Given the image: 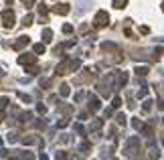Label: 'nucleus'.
Returning <instances> with one entry per match:
<instances>
[{
	"instance_id": "nucleus-16",
	"label": "nucleus",
	"mask_w": 164,
	"mask_h": 160,
	"mask_svg": "<svg viewBox=\"0 0 164 160\" xmlns=\"http://www.w3.org/2000/svg\"><path fill=\"white\" fill-rule=\"evenodd\" d=\"M111 4H114V8L122 10V8H126V4H128V0H114Z\"/></svg>"
},
{
	"instance_id": "nucleus-4",
	"label": "nucleus",
	"mask_w": 164,
	"mask_h": 160,
	"mask_svg": "<svg viewBox=\"0 0 164 160\" xmlns=\"http://www.w3.org/2000/svg\"><path fill=\"white\" fill-rule=\"evenodd\" d=\"M53 12H55V14L65 16V14H69V12H71V6H69L67 2H57V4L53 6Z\"/></svg>"
},
{
	"instance_id": "nucleus-35",
	"label": "nucleus",
	"mask_w": 164,
	"mask_h": 160,
	"mask_svg": "<svg viewBox=\"0 0 164 160\" xmlns=\"http://www.w3.org/2000/svg\"><path fill=\"white\" fill-rule=\"evenodd\" d=\"M18 97H20V99H22V102L30 103V95H26V93H20V91H18Z\"/></svg>"
},
{
	"instance_id": "nucleus-36",
	"label": "nucleus",
	"mask_w": 164,
	"mask_h": 160,
	"mask_svg": "<svg viewBox=\"0 0 164 160\" xmlns=\"http://www.w3.org/2000/svg\"><path fill=\"white\" fill-rule=\"evenodd\" d=\"M111 114H114V110H111V107H107V110H103V116H106V118H110Z\"/></svg>"
},
{
	"instance_id": "nucleus-25",
	"label": "nucleus",
	"mask_w": 164,
	"mask_h": 160,
	"mask_svg": "<svg viewBox=\"0 0 164 160\" xmlns=\"http://www.w3.org/2000/svg\"><path fill=\"white\" fill-rule=\"evenodd\" d=\"M132 126H134V130H142V120H132Z\"/></svg>"
},
{
	"instance_id": "nucleus-5",
	"label": "nucleus",
	"mask_w": 164,
	"mask_h": 160,
	"mask_svg": "<svg viewBox=\"0 0 164 160\" xmlns=\"http://www.w3.org/2000/svg\"><path fill=\"white\" fill-rule=\"evenodd\" d=\"M10 160H33V154L22 152V150H12L10 152Z\"/></svg>"
},
{
	"instance_id": "nucleus-6",
	"label": "nucleus",
	"mask_w": 164,
	"mask_h": 160,
	"mask_svg": "<svg viewBox=\"0 0 164 160\" xmlns=\"http://www.w3.org/2000/svg\"><path fill=\"white\" fill-rule=\"evenodd\" d=\"M114 77H116L114 87H122V85L128 83V73H126V71H116V73H114Z\"/></svg>"
},
{
	"instance_id": "nucleus-18",
	"label": "nucleus",
	"mask_w": 164,
	"mask_h": 160,
	"mask_svg": "<svg viewBox=\"0 0 164 160\" xmlns=\"http://www.w3.org/2000/svg\"><path fill=\"white\" fill-rule=\"evenodd\" d=\"M120 106H122V97H120V95H116L114 99H111V107H116V110H118Z\"/></svg>"
},
{
	"instance_id": "nucleus-24",
	"label": "nucleus",
	"mask_w": 164,
	"mask_h": 160,
	"mask_svg": "<svg viewBox=\"0 0 164 160\" xmlns=\"http://www.w3.org/2000/svg\"><path fill=\"white\" fill-rule=\"evenodd\" d=\"M126 120H128V118H126L124 114H118V116H116V122H118V124H122V126H126Z\"/></svg>"
},
{
	"instance_id": "nucleus-3",
	"label": "nucleus",
	"mask_w": 164,
	"mask_h": 160,
	"mask_svg": "<svg viewBox=\"0 0 164 160\" xmlns=\"http://www.w3.org/2000/svg\"><path fill=\"white\" fill-rule=\"evenodd\" d=\"M14 20H16V16L10 8L2 10V24H4V29H12V26H14Z\"/></svg>"
},
{
	"instance_id": "nucleus-14",
	"label": "nucleus",
	"mask_w": 164,
	"mask_h": 160,
	"mask_svg": "<svg viewBox=\"0 0 164 160\" xmlns=\"http://www.w3.org/2000/svg\"><path fill=\"white\" fill-rule=\"evenodd\" d=\"M59 93H61V97H67L69 93H71V89H69V85H67V83H63L61 87H59Z\"/></svg>"
},
{
	"instance_id": "nucleus-41",
	"label": "nucleus",
	"mask_w": 164,
	"mask_h": 160,
	"mask_svg": "<svg viewBox=\"0 0 164 160\" xmlns=\"http://www.w3.org/2000/svg\"><path fill=\"white\" fill-rule=\"evenodd\" d=\"M39 158H41V160H47V158H49V156H47V154H45V152H41V154H39Z\"/></svg>"
},
{
	"instance_id": "nucleus-30",
	"label": "nucleus",
	"mask_w": 164,
	"mask_h": 160,
	"mask_svg": "<svg viewBox=\"0 0 164 160\" xmlns=\"http://www.w3.org/2000/svg\"><path fill=\"white\" fill-rule=\"evenodd\" d=\"M51 83H53V81H51V79H41V87L49 89V87H51Z\"/></svg>"
},
{
	"instance_id": "nucleus-45",
	"label": "nucleus",
	"mask_w": 164,
	"mask_h": 160,
	"mask_svg": "<svg viewBox=\"0 0 164 160\" xmlns=\"http://www.w3.org/2000/svg\"><path fill=\"white\" fill-rule=\"evenodd\" d=\"M79 160H81V158H79Z\"/></svg>"
},
{
	"instance_id": "nucleus-11",
	"label": "nucleus",
	"mask_w": 164,
	"mask_h": 160,
	"mask_svg": "<svg viewBox=\"0 0 164 160\" xmlns=\"http://www.w3.org/2000/svg\"><path fill=\"white\" fill-rule=\"evenodd\" d=\"M102 126H103V120H93L91 124H89V132H97Z\"/></svg>"
},
{
	"instance_id": "nucleus-44",
	"label": "nucleus",
	"mask_w": 164,
	"mask_h": 160,
	"mask_svg": "<svg viewBox=\"0 0 164 160\" xmlns=\"http://www.w3.org/2000/svg\"><path fill=\"white\" fill-rule=\"evenodd\" d=\"M111 160H118V158H111Z\"/></svg>"
},
{
	"instance_id": "nucleus-1",
	"label": "nucleus",
	"mask_w": 164,
	"mask_h": 160,
	"mask_svg": "<svg viewBox=\"0 0 164 160\" xmlns=\"http://www.w3.org/2000/svg\"><path fill=\"white\" fill-rule=\"evenodd\" d=\"M81 67V61L79 59H63L61 63L57 65V75H65V73H69V71H75V69H79Z\"/></svg>"
},
{
	"instance_id": "nucleus-28",
	"label": "nucleus",
	"mask_w": 164,
	"mask_h": 160,
	"mask_svg": "<svg viewBox=\"0 0 164 160\" xmlns=\"http://www.w3.org/2000/svg\"><path fill=\"white\" fill-rule=\"evenodd\" d=\"M47 12H49V8H47V6L43 4V2H41V4H39V14H41V16H45Z\"/></svg>"
},
{
	"instance_id": "nucleus-29",
	"label": "nucleus",
	"mask_w": 164,
	"mask_h": 160,
	"mask_svg": "<svg viewBox=\"0 0 164 160\" xmlns=\"http://www.w3.org/2000/svg\"><path fill=\"white\" fill-rule=\"evenodd\" d=\"M63 33H65V34H71L73 33V24H63Z\"/></svg>"
},
{
	"instance_id": "nucleus-27",
	"label": "nucleus",
	"mask_w": 164,
	"mask_h": 160,
	"mask_svg": "<svg viewBox=\"0 0 164 160\" xmlns=\"http://www.w3.org/2000/svg\"><path fill=\"white\" fill-rule=\"evenodd\" d=\"M18 140L22 142V144H34V142H37L34 138H30V136H29V138H26V136H24V138H18Z\"/></svg>"
},
{
	"instance_id": "nucleus-38",
	"label": "nucleus",
	"mask_w": 164,
	"mask_h": 160,
	"mask_svg": "<svg viewBox=\"0 0 164 160\" xmlns=\"http://www.w3.org/2000/svg\"><path fill=\"white\" fill-rule=\"evenodd\" d=\"M89 30V24H81V29H79V33H87Z\"/></svg>"
},
{
	"instance_id": "nucleus-7",
	"label": "nucleus",
	"mask_w": 164,
	"mask_h": 160,
	"mask_svg": "<svg viewBox=\"0 0 164 160\" xmlns=\"http://www.w3.org/2000/svg\"><path fill=\"white\" fill-rule=\"evenodd\" d=\"M89 110H91V112H99V110H102V102H99V97L91 95V93H89Z\"/></svg>"
},
{
	"instance_id": "nucleus-20",
	"label": "nucleus",
	"mask_w": 164,
	"mask_h": 160,
	"mask_svg": "<svg viewBox=\"0 0 164 160\" xmlns=\"http://www.w3.org/2000/svg\"><path fill=\"white\" fill-rule=\"evenodd\" d=\"M79 150H81L83 154H85L87 150H91V144H89V142H83V144H79Z\"/></svg>"
},
{
	"instance_id": "nucleus-21",
	"label": "nucleus",
	"mask_w": 164,
	"mask_h": 160,
	"mask_svg": "<svg viewBox=\"0 0 164 160\" xmlns=\"http://www.w3.org/2000/svg\"><path fill=\"white\" fill-rule=\"evenodd\" d=\"M75 130H77V134H79V136H83V138H85V134H87V132H85V128H83L81 124H75Z\"/></svg>"
},
{
	"instance_id": "nucleus-23",
	"label": "nucleus",
	"mask_w": 164,
	"mask_h": 160,
	"mask_svg": "<svg viewBox=\"0 0 164 160\" xmlns=\"http://www.w3.org/2000/svg\"><path fill=\"white\" fill-rule=\"evenodd\" d=\"M67 126H69V120H67V118H61V120L57 122V128H67Z\"/></svg>"
},
{
	"instance_id": "nucleus-40",
	"label": "nucleus",
	"mask_w": 164,
	"mask_h": 160,
	"mask_svg": "<svg viewBox=\"0 0 164 160\" xmlns=\"http://www.w3.org/2000/svg\"><path fill=\"white\" fill-rule=\"evenodd\" d=\"M2 156H8V150H4V148H0V158Z\"/></svg>"
},
{
	"instance_id": "nucleus-2",
	"label": "nucleus",
	"mask_w": 164,
	"mask_h": 160,
	"mask_svg": "<svg viewBox=\"0 0 164 160\" xmlns=\"http://www.w3.org/2000/svg\"><path fill=\"white\" fill-rule=\"evenodd\" d=\"M93 24H95L97 29H103V26H107V24H110V14H107L106 10H97L95 18H93Z\"/></svg>"
},
{
	"instance_id": "nucleus-31",
	"label": "nucleus",
	"mask_w": 164,
	"mask_h": 160,
	"mask_svg": "<svg viewBox=\"0 0 164 160\" xmlns=\"http://www.w3.org/2000/svg\"><path fill=\"white\" fill-rule=\"evenodd\" d=\"M57 160H69L67 152H57Z\"/></svg>"
},
{
	"instance_id": "nucleus-42",
	"label": "nucleus",
	"mask_w": 164,
	"mask_h": 160,
	"mask_svg": "<svg viewBox=\"0 0 164 160\" xmlns=\"http://www.w3.org/2000/svg\"><path fill=\"white\" fill-rule=\"evenodd\" d=\"M2 77H4V71H2V69H0V79H2Z\"/></svg>"
},
{
	"instance_id": "nucleus-19",
	"label": "nucleus",
	"mask_w": 164,
	"mask_h": 160,
	"mask_svg": "<svg viewBox=\"0 0 164 160\" xmlns=\"http://www.w3.org/2000/svg\"><path fill=\"white\" fill-rule=\"evenodd\" d=\"M146 95H148V85H142V89L138 91V97H140V99H144Z\"/></svg>"
},
{
	"instance_id": "nucleus-12",
	"label": "nucleus",
	"mask_w": 164,
	"mask_h": 160,
	"mask_svg": "<svg viewBox=\"0 0 164 160\" xmlns=\"http://www.w3.org/2000/svg\"><path fill=\"white\" fill-rule=\"evenodd\" d=\"M154 158H160V148L152 146V148H150V154H148V160H154Z\"/></svg>"
},
{
	"instance_id": "nucleus-17",
	"label": "nucleus",
	"mask_w": 164,
	"mask_h": 160,
	"mask_svg": "<svg viewBox=\"0 0 164 160\" xmlns=\"http://www.w3.org/2000/svg\"><path fill=\"white\" fill-rule=\"evenodd\" d=\"M33 20H34V16H33V14L29 12V14H24V18H22V24H24V26H29V24H33Z\"/></svg>"
},
{
	"instance_id": "nucleus-26",
	"label": "nucleus",
	"mask_w": 164,
	"mask_h": 160,
	"mask_svg": "<svg viewBox=\"0 0 164 160\" xmlns=\"http://www.w3.org/2000/svg\"><path fill=\"white\" fill-rule=\"evenodd\" d=\"M6 140H8V142H10V144H12V142H18V136H16L14 132H10L8 136H6Z\"/></svg>"
},
{
	"instance_id": "nucleus-32",
	"label": "nucleus",
	"mask_w": 164,
	"mask_h": 160,
	"mask_svg": "<svg viewBox=\"0 0 164 160\" xmlns=\"http://www.w3.org/2000/svg\"><path fill=\"white\" fill-rule=\"evenodd\" d=\"M37 112H39L41 116H45V114H47V107H45L43 103H39V106H37Z\"/></svg>"
},
{
	"instance_id": "nucleus-9",
	"label": "nucleus",
	"mask_w": 164,
	"mask_h": 160,
	"mask_svg": "<svg viewBox=\"0 0 164 160\" xmlns=\"http://www.w3.org/2000/svg\"><path fill=\"white\" fill-rule=\"evenodd\" d=\"M29 43H30L29 37H18V41H16V43H12V49H14V51H22Z\"/></svg>"
},
{
	"instance_id": "nucleus-34",
	"label": "nucleus",
	"mask_w": 164,
	"mask_h": 160,
	"mask_svg": "<svg viewBox=\"0 0 164 160\" xmlns=\"http://www.w3.org/2000/svg\"><path fill=\"white\" fill-rule=\"evenodd\" d=\"M26 71H29L30 75H37V73H39V67H34V63H33V65H30L29 69H26Z\"/></svg>"
},
{
	"instance_id": "nucleus-37",
	"label": "nucleus",
	"mask_w": 164,
	"mask_h": 160,
	"mask_svg": "<svg viewBox=\"0 0 164 160\" xmlns=\"http://www.w3.org/2000/svg\"><path fill=\"white\" fill-rule=\"evenodd\" d=\"M45 126H47V124H45V120H39V122H37V128H39V130H43Z\"/></svg>"
},
{
	"instance_id": "nucleus-8",
	"label": "nucleus",
	"mask_w": 164,
	"mask_h": 160,
	"mask_svg": "<svg viewBox=\"0 0 164 160\" xmlns=\"http://www.w3.org/2000/svg\"><path fill=\"white\" fill-rule=\"evenodd\" d=\"M34 61H37V57H34V55H30V53H22L18 57V63L20 65H33Z\"/></svg>"
},
{
	"instance_id": "nucleus-15",
	"label": "nucleus",
	"mask_w": 164,
	"mask_h": 160,
	"mask_svg": "<svg viewBox=\"0 0 164 160\" xmlns=\"http://www.w3.org/2000/svg\"><path fill=\"white\" fill-rule=\"evenodd\" d=\"M33 51H34V55H45V45L43 43H37L33 47Z\"/></svg>"
},
{
	"instance_id": "nucleus-33",
	"label": "nucleus",
	"mask_w": 164,
	"mask_h": 160,
	"mask_svg": "<svg viewBox=\"0 0 164 160\" xmlns=\"http://www.w3.org/2000/svg\"><path fill=\"white\" fill-rule=\"evenodd\" d=\"M8 106V97H0V110H4Z\"/></svg>"
},
{
	"instance_id": "nucleus-22",
	"label": "nucleus",
	"mask_w": 164,
	"mask_h": 160,
	"mask_svg": "<svg viewBox=\"0 0 164 160\" xmlns=\"http://www.w3.org/2000/svg\"><path fill=\"white\" fill-rule=\"evenodd\" d=\"M150 107H152V99H144V103H142V110H144V112H150Z\"/></svg>"
},
{
	"instance_id": "nucleus-13",
	"label": "nucleus",
	"mask_w": 164,
	"mask_h": 160,
	"mask_svg": "<svg viewBox=\"0 0 164 160\" xmlns=\"http://www.w3.org/2000/svg\"><path fill=\"white\" fill-rule=\"evenodd\" d=\"M43 41H45V43L53 41V30H51V29H45L43 30Z\"/></svg>"
},
{
	"instance_id": "nucleus-43",
	"label": "nucleus",
	"mask_w": 164,
	"mask_h": 160,
	"mask_svg": "<svg viewBox=\"0 0 164 160\" xmlns=\"http://www.w3.org/2000/svg\"><path fill=\"white\" fill-rule=\"evenodd\" d=\"M2 118H4V114H2V110H0V122H2Z\"/></svg>"
},
{
	"instance_id": "nucleus-39",
	"label": "nucleus",
	"mask_w": 164,
	"mask_h": 160,
	"mask_svg": "<svg viewBox=\"0 0 164 160\" xmlns=\"http://www.w3.org/2000/svg\"><path fill=\"white\" fill-rule=\"evenodd\" d=\"M140 33H142V34H148L150 29H148V26H140Z\"/></svg>"
},
{
	"instance_id": "nucleus-10",
	"label": "nucleus",
	"mask_w": 164,
	"mask_h": 160,
	"mask_svg": "<svg viewBox=\"0 0 164 160\" xmlns=\"http://www.w3.org/2000/svg\"><path fill=\"white\" fill-rule=\"evenodd\" d=\"M134 71H136V75H138V77H144V75H148L150 67H148V65H138Z\"/></svg>"
}]
</instances>
